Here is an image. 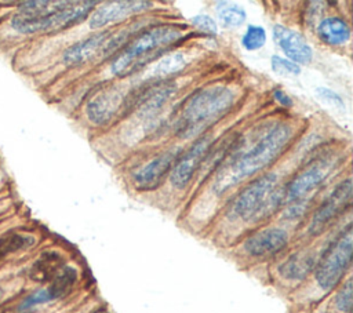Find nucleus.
<instances>
[{
  "label": "nucleus",
  "mask_w": 353,
  "mask_h": 313,
  "mask_svg": "<svg viewBox=\"0 0 353 313\" xmlns=\"http://www.w3.org/2000/svg\"><path fill=\"white\" fill-rule=\"evenodd\" d=\"M294 135L295 127L285 120L272 124L252 143L240 132L234 149L212 176L211 194L221 199L241 182L270 167L287 150Z\"/></svg>",
  "instance_id": "nucleus-1"
},
{
  "label": "nucleus",
  "mask_w": 353,
  "mask_h": 313,
  "mask_svg": "<svg viewBox=\"0 0 353 313\" xmlns=\"http://www.w3.org/2000/svg\"><path fill=\"white\" fill-rule=\"evenodd\" d=\"M237 91L226 84H210L190 94L171 117L178 139H192L207 132L237 103Z\"/></svg>",
  "instance_id": "nucleus-2"
},
{
  "label": "nucleus",
  "mask_w": 353,
  "mask_h": 313,
  "mask_svg": "<svg viewBox=\"0 0 353 313\" xmlns=\"http://www.w3.org/2000/svg\"><path fill=\"white\" fill-rule=\"evenodd\" d=\"M186 25L175 22H154L134 36L109 63V72L117 79H125L141 72L149 63L172 51L183 39Z\"/></svg>",
  "instance_id": "nucleus-3"
},
{
  "label": "nucleus",
  "mask_w": 353,
  "mask_h": 313,
  "mask_svg": "<svg viewBox=\"0 0 353 313\" xmlns=\"http://www.w3.org/2000/svg\"><path fill=\"white\" fill-rule=\"evenodd\" d=\"M352 255L353 226L349 219L320 247L310 279L298 290H310L309 295L298 301V303L307 306L328 296L350 274Z\"/></svg>",
  "instance_id": "nucleus-4"
},
{
  "label": "nucleus",
  "mask_w": 353,
  "mask_h": 313,
  "mask_svg": "<svg viewBox=\"0 0 353 313\" xmlns=\"http://www.w3.org/2000/svg\"><path fill=\"white\" fill-rule=\"evenodd\" d=\"M279 172H262L234 194L223 212V221L233 229L243 226L251 232L268 222L266 203L270 193L280 185Z\"/></svg>",
  "instance_id": "nucleus-5"
},
{
  "label": "nucleus",
  "mask_w": 353,
  "mask_h": 313,
  "mask_svg": "<svg viewBox=\"0 0 353 313\" xmlns=\"http://www.w3.org/2000/svg\"><path fill=\"white\" fill-rule=\"evenodd\" d=\"M352 205V178L347 175L338 182L334 189L310 211L305 221V239L307 241L319 239L330 232L341 218L350 211Z\"/></svg>",
  "instance_id": "nucleus-6"
},
{
  "label": "nucleus",
  "mask_w": 353,
  "mask_h": 313,
  "mask_svg": "<svg viewBox=\"0 0 353 313\" xmlns=\"http://www.w3.org/2000/svg\"><path fill=\"white\" fill-rule=\"evenodd\" d=\"M292 243L288 228L283 225H262L241 237L236 254L250 262L276 261L285 254Z\"/></svg>",
  "instance_id": "nucleus-7"
},
{
  "label": "nucleus",
  "mask_w": 353,
  "mask_h": 313,
  "mask_svg": "<svg viewBox=\"0 0 353 313\" xmlns=\"http://www.w3.org/2000/svg\"><path fill=\"white\" fill-rule=\"evenodd\" d=\"M99 1H70L66 7L43 15L15 14L11 19V28L22 34H34L55 32L72 28L90 17Z\"/></svg>",
  "instance_id": "nucleus-8"
},
{
  "label": "nucleus",
  "mask_w": 353,
  "mask_h": 313,
  "mask_svg": "<svg viewBox=\"0 0 353 313\" xmlns=\"http://www.w3.org/2000/svg\"><path fill=\"white\" fill-rule=\"evenodd\" d=\"M341 156L334 152L316 153L303 168L284 183V205L296 200L313 199L320 186L338 168Z\"/></svg>",
  "instance_id": "nucleus-9"
},
{
  "label": "nucleus",
  "mask_w": 353,
  "mask_h": 313,
  "mask_svg": "<svg viewBox=\"0 0 353 313\" xmlns=\"http://www.w3.org/2000/svg\"><path fill=\"white\" fill-rule=\"evenodd\" d=\"M319 250L320 248H314L306 243L295 250H288L277 258L272 269L276 283L292 291L305 285L316 266Z\"/></svg>",
  "instance_id": "nucleus-10"
},
{
  "label": "nucleus",
  "mask_w": 353,
  "mask_h": 313,
  "mask_svg": "<svg viewBox=\"0 0 353 313\" xmlns=\"http://www.w3.org/2000/svg\"><path fill=\"white\" fill-rule=\"evenodd\" d=\"M182 150L183 149L179 146H172L156 153L153 157L139 164L131 171L132 186L139 192H150L161 186Z\"/></svg>",
  "instance_id": "nucleus-11"
},
{
  "label": "nucleus",
  "mask_w": 353,
  "mask_h": 313,
  "mask_svg": "<svg viewBox=\"0 0 353 313\" xmlns=\"http://www.w3.org/2000/svg\"><path fill=\"white\" fill-rule=\"evenodd\" d=\"M214 141V135L207 131L197 137L189 148L182 150L168 175L170 185L175 190H185L190 185Z\"/></svg>",
  "instance_id": "nucleus-12"
},
{
  "label": "nucleus",
  "mask_w": 353,
  "mask_h": 313,
  "mask_svg": "<svg viewBox=\"0 0 353 313\" xmlns=\"http://www.w3.org/2000/svg\"><path fill=\"white\" fill-rule=\"evenodd\" d=\"M125 95L127 91L120 83L101 87L85 103L87 119L97 127L106 125L123 110Z\"/></svg>",
  "instance_id": "nucleus-13"
},
{
  "label": "nucleus",
  "mask_w": 353,
  "mask_h": 313,
  "mask_svg": "<svg viewBox=\"0 0 353 313\" xmlns=\"http://www.w3.org/2000/svg\"><path fill=\"white\" fill-rule=\"evenodd\" d=\"M153 7L152 1L143 0H123V1H106L99 3V7H95L88 17L90 29L99 30L108 25L120 22L131 15L145 12Z\"/></svg>",
  "instance_id": "nucleus-14"
},
{
  "label": "nucleus",
  "mask_w": 353,
  "mask_h": 313,
  "mask_svg": "<svg viewBox=\"0 0 353 313\" xmlns=\"http://www.w3.org/2000/svg\"><path fill=\"white\" fill-rule=\"evenodd\" d=\"M273 41L284 52L285 58L296 65H307L313 59V50L306 39L296 30L283 25H274L272 29Z\"/></svg>",
  "instance_id": "nucleus-15"
},
{
  "label": "nucleus",
  "mask_w": 353,
  "mask_h": 313,
  "mask_svg": "<svg viewBox=\"0 0 353 313\" xmlns=\"http://www.w3.org/2000/svg\"><path fill=\"white\" fill-rule=\"evenodd\" d=\"M112 30L110 29H102L74 44L68 47L62 54V62L66 66H81L92 61L95 57L101 55V51L109 39Z\"/></svg>",
  "instance_id": "nucleus-16"
},
{
  "label": "nucleus",
  "mask_w": 353,
  "mask_h": 313,
  "mask_svg": "<svg viewBox=\"0 0 353 313\" xmlns=\"http://www.w3.org/2000/svg\"><path fill=\"white\" fill-rule=\"evenodd\" d=\"M240 132H230L223 135L219 139H215L211 148L208 149L196 176L199 178V182H203L208 179L211 175H214L218 168L225 163V160L229 157L232 150L234 149Z\"/></svg>",
  "instance_id": "nucleus-17"
},
{
  "label": "nucleus",
  "mask_w": 353,
  "mask_h": 313,
  "mask_svg": "<svg viewBox=\"0 0 353 313\" xmlns=\"http://www.w3.org/2000/svg\"><path fill=\"white\" fill-rule=\"evenodd\" d=\"M316 34L321 43L330 47H342L349 43L352 30L350 25L343 17L328 15L319 21Z\"/></svg>",
  "instance_id": "nucleus-18"
},
{
  "label": "nucleus",
  "mask_w": 353,
  "mask_h": 313,
  "mask_svg": "<svg viewBox=\"0 0 353 313\" xmlns=\"http://www.w3.org/2000/svg\"><path fill=\"white\" fill-rule=\"evenodd\" d=\"M66 265L63 255L57 250H47L39 255L29 269V279L39 284H48Z\"/></svg>",
  "instance_id": "nucleus-19"
},
{
  "label": "nucleus",
  "mask_w": 353,
  "mask_h": 313,
  "mask_svg": "<svg viewBox=\"0 0 353 313\" xmlns=\"http://www.w3.org/2000/svg\"><path fill=\"white\" fill-rule=\"evenodd\" d=\"M186 66H188V61L182 52L179 51L168 52L156 61V63L148 72V74L142 79V81L171 80L174 76L183 72Z\"/></svg>",
  "instance_id": "nucleus-20"
},
{
  "label": "nucleus",
  "mask_w": 353,
  "mask_h": 313,
  "mask_svg": "<svg viewBox=\"0 0 353 313\" xmlns=\"http://www.w3.org/2000/svg\"><path fill=\"white\" fill-rule=\"evenodd\" d=\"M79 283V270L72 265H65L57 276L46 284L54 302L61 301L70 295Z\"/></svg>",
  "instance_id": "nucleus-21"
},
{
  "label": "nucleus",
  "mask_w": 353,
  "mask_h": 313,
  "mask_svg": "<svg viewBox=\"0 0 353 313\" xmlns=\"http://www.w3.org/2000/svg\"><path fill=\"white\" fill-rule=\"evenodd\" d=\"M324 313H352L353 285L349 274L330 295Z\"/></svg>",
  "instance_id": "nucleus-22"
},
{
  "label": "nucleus",
  "mask_w": 353,
  "mask_h": 313,
  "mask_svg": "<svg viewBox=\"0 0 353 313\" xmlns=\"http://www.w3.org/2000/svg\"><path fill=\"white\" fill-rule=\"evenodd\" d=\"M36 236L22 232H8L0 237V262L11 254L29 250L36 244Z\"/></svg>",
  "instance_id": "nucleus-23"
},
{
  "label": "nucleus",
  "mask_w": 353,
  "mask_h": 313,
  "mask_svg": "<svg viewBox=\"0 0 353 313\" xmlns=\"http://www.w3.org/2000/svg\"><path fill=\"white\" fill-rule=\"evenodd\" d=\"M312 204H313V199H303V200L288 203L280 210V212L277 214V218L281 222V225L285 228L292 225H299L305 222L306 218L309 216Z\"/></svg>",
  "instance_id": "nucleus-24"
},
{
  "label": "nucleus",
  "mask_w": 353,
  "mask_h": 313,
  "mask_svg": "<svg viewBox=\"0 0 353 313\" xmlns=\"http://www.w3.org/2000/svg\"><path fill=\"white\" fill-rule=\"evenodd\" d=\"M216 18L222 28L237 29L245 22L247 12L239 4L222 1V3H218V7H216Z\"/></svg>",
  "instance_id": "nucleus-25"
},
{
  "label": "nucleus",
  "mask_w": 353,
  "mask_h": 313,
  "mask_svg": "<svg viewBox=\"0 0 353 313\" xmlns=\"http://www.w3.org/2000/svg\"><path fill=\"white\" fill-rule=\"evenodd\" d=\"M241 47L247 51H256L266 44V30L261 25H248L241 36Z\"/></svg>",
  "instance_id": "nucleus-26"
},
{
  "label": "nucleus",
  "mask_w": 353,
  "mask_h": 313,
  "mask_svg": "<svg viewBox=\"0 0 353 313\" xmlns=\"http://www.w3.org/2000/svg\"><path fill=\"white\" fill-rule=\"evenodd\" d=\"M270 68L274 73L280 76H298L301 73V66L295 62L287 59L285 57L272 55Z\"/></svg>",
  "instance_id": "nucleus-27"
},
{
  "label": "nucleus",
  "mask_w": 353,
  "mask_h": 313,
  "mask_svg": "<svg viewBox=\"0 0 353 313\" xmlns=\"http://www.w3.org/2000/svg\"><path fill=\"white\" fill-rule=\"evenodd\" d=\"M314 95H316L321 102H324V103H327V105H330V106H334V108H336V109H339V110H343V109H345V101H343V98H342L338 92H335L334 90H331V88H327V87H317V88L314 90Z\"/></svg>",
  "instance_id": "nucleus-28"
},
{
  "label": "nucleus",
  "mask_w": 353,
  "mask_h": 313,
  "mask_svg": "<svg viewBox=\"0 0 353 313\" xmlns=\"http://www.w3.org/2000/svg\"><path fill=\"white\" fill-rule=\"evenodd\" d=\"M192 25L199 30L205 33L207 36H215L218 33V25L214 18L205 14H200L192 18Z\"/></svg>",
  "instance_id": "nucleus-29"
},
{
  "label": "nucleus",
  "mask_w": 353,
  "mask_h": 313,
  "mask_svg": "<svg viewBox=\"0 0 353 313\" xmlns=\"http://www.w3.org/2000/svg\"><path fill=\"white\" fill-rule=\"evenodd\" d=\"M273 98H274V101H276L280 106H283V108H291V106L294 105L291 97H290L285 91H283L281 88H276V90L273 91Z\"/></svg>",
  "instance_id": "nucleus-30"
},
{
  "label": "nucleus",
  "mask_w": 353,
  "mask_h": 313,
  "mask_svg": "<svg viewBox=\"0 0 353 313\" xmlns=\"http://www.w3.org/2000/svg\"><path fill=\"white\" fill-rule=\"evenodd\" d=\"M90 313H113V312L109 307H106V306H99V307L91 310Z\"/></svg>",
  "instance_id": "nucleus-31"
}]
</instances>
